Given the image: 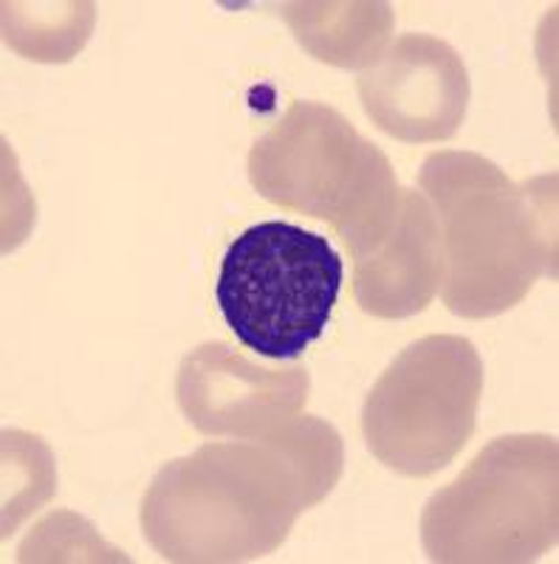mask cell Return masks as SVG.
Instances as JSON below:
<instances>
[{"instance_id":"obj_2","label":"cell","mask_w":559,"mask_h":564,"mask_svg":"<svg viewBox=\"0 0 559 564\" xmlns=\"http://www.w3.org/2000/svg\"><path fill=\"white\" fill-rule=\"evenodd\" d=\"M418 186L441 226V300L455 316L506 314L557 271L553 175L515 184L495 161L441 150L427 155Z\"/></svg>"},{"instance_id":"obj_9","label":"cell","mask_w":559,"mask_h":564,"mask_svg":"<svg viewBox=\"0 0 559 564\" xmlns=\"http://www.w3.org/2000/svg\"><path fill=\"white\" fill-rule=\"evenodd\" d=\"M444 282V246L424 193L401 186V204L379 243L354 260V296L379 319H407L427 311Z\"/></svg>"},{"instance_id":"obj_11","label":"cell","mask_w":559,"mask_h":564,"mask_svg":"<svg viewBox=\"0 0 559 564\" xmlns=\"http://www.w3.org/2000/svg\"><path fill=\"white\" fill-rule=\"evenodd\" d=\"M94 3H3V40L26 59L65 63L94 29Z\"/></svg>"},{"instance_id":"obj_7","label":"cell","mask_w":559,"mask_h":564,"mask_svg":"<svg viewBox=\"0 0 559 564\" xmlns=\"http://www.w3.org/2000/svg\"><path fill=\"white\" fill-rule=\"evenodd\" d=\"M356 90L381 133L407 144H432L461 130L472 83L461 54L447 40L401 34L362 70Z\"/></svg>"},{"instance_id":"obj_8","label":"cell","mask_w":559,"mask_h":564,"mask_svg":"<svg viewBox=\"0 0 559 564\" xmlns=\"http://www.w3.org/2000/svg\"><path fill=\"white\" fill-rule=\"evenodd\" d=\"M305 367H264L224 341L186 352L175 379L181 412L201 435L264 437L309 401Z\"/></svg>"},{"instance_id":"obj_1","label":"cell","mask_w":559,"mask_h":564,"mask_svg":"<svg viewBox=\"0 0 559 564\" xmlns=\"http://www.w3.org/2000/svg\"><path fill=\"white\" fill-rule=\"evenodd\" d=\"M340 477V435L314 415L291 417L264 437L204 443L153 477L142 500L144 539L168 562L269 556Z\"/></svg>"},{"instance_id":"obj_5","label":"cell","mask_w":559,"mask_h":564,"mask_svg":"<svg viewBox=\"0 0 559 564\" xmlns=\"http://www.w3.org/2000/svg\"><path fill=\"white\" fill-rule=\"evenodd\" d=\"M342 280L345 265L325 235L264 220L226 249L215 300L240 345L291 361L325 334Z\"/></svg>"},{"instance_id":"obj_4","label":"cell","mask_w":559,"mask_h":564,"mask_svg":"<svg viewBox=\"0 0 559 564\" xmlns=\"http://www.w3.org/2000/svg\"><path fill=\"white\" fill-rule=\"evenodd\" d=\"M559 536V443L553 435H503L483 446L421 513L432 562H534Z\"/></svg>"},{"instance_id":"obj_10","label":"cell","mask_w":559,"mask_h":564,"mask_svg":"<svg viewBox=\"0 0 559 564\" xmlns=\"http://www.w3.org/2000/svg\"><path fill=\"white\" fill-rule=\"evenodd\" d=\"M297 43L320 63L365 70L387 48L396 14L390 3H283Z\"/></svg>"},{"instance_id":"obj_6","label":"cell","mask_w":559,"mask_h":564,"mask_svg":"<svg viewBox=\"0 0 559 564\" xmlns=\"http://www.w3.org/2000/svg\"><path fill=\"white\" fill-rule=\"evenodd\" d=\"M483 395V361L463 336L412 341L367 392L362 435L381 466L430 477L470 443Z\"/></svg>"},{"instance_id":"obj_3","label":"cell","mask_w":559,"mask_h":564,"mask_svg":"<svg viewBox=\"0 0 559 564\" xmlns=\"http://www.w3.org/2000/svg\"><path fill=\"white\" fill-rule=\"evenodd\" d=\"M249 181L275 206L329 220L354 260L385 238L401 204L387 155L322 102H294L251 144Z\"/></svg>"}]
</instances>
